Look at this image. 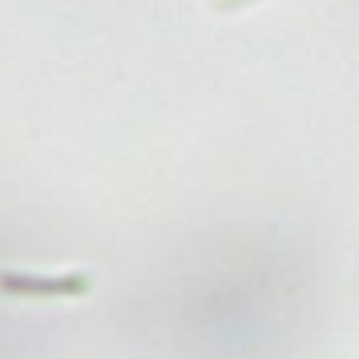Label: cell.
I'll list each match as a JSON object with an SVG mask.
<instances>
[{"instance_id": "1", "label": "cell", "mask_w": 359, "mask_h": 359, "mask_svg": "<svg viewBox=\"0 0 359 359\" xmlns=\"http://www.w3.org/2000/svg\"><path fill=\"white\" fill-rule=\"evenodd\" d=\"M0 291L17 294V299H73L89 291V275H17L4 271Z\"/></svg>"}, {"instance_id": "2", "label": "cell", "mask_w": 359, "mask_h": 359, "mask_svg": "<svg viewBox=\"0 0 359 359\" xmlns=\"http://www.w3.org/2000/svg\"><path fill=\"white\" fill-rule=\"evenodd\" d=\"M250 4H259V0H214L218 13H238V8H250Z\"/></svg>"}]
</instances>
